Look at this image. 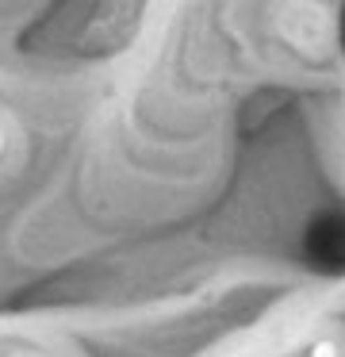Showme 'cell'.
Listing matches in <instances>:
<instances>
[{
  "mask_svg": "<svg viewBox=\"0 0 345 357\" xmlns=\"http://www.w3.org/2000/svg\"><path fill=\"white\" fill-rule=\"evenodd\" d=\"M8 357H35V354H8Z\"/></svg>",
  "mask_w": 345,
  "mask_h": 357,
  "instance_id": "obj_2",
  "label": "cell"
},
{
  "mask_svg": "<svg viewBox=\"0 0 345 357\" xmlns=\"http://www.w3.org/2000/svg\"><path fill=\"white\" fill-rule=\"evenodd\" d=\"M20 142H23V131L15 123L12 112H0V169L12 165V158L20 154Z\"/></svg>",
  "mask_w": 345,
  "mask_h": 357,
  "instance_id": "obj_1",
  "label": "cell"
}]
</instances>
